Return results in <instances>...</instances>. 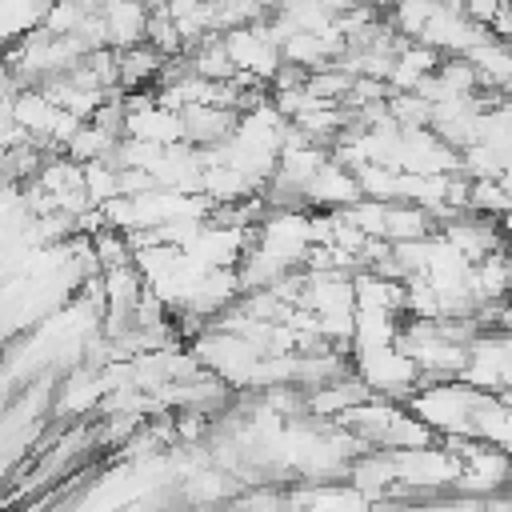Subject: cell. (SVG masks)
Here are the masks:
<instances>
[{
  "label": "cell",
  "instance_id": "6da1fadb",
  "mask_svg": "<svg viewBox=\"0 0 512 512\" xmlns=\"http://www.w3.org/2000/svg\"><path fill=\"white\" fill-rule=\"evenodd\" d=\"M332 84H336V88H352V80H348V76L324 80V88H332ZM304 96H308V100H316V104H328V96H320V84H308V92H304Z\"/></svg>",
  "mask_w": 512,
  "mask_h": 512
}]
</instances>
